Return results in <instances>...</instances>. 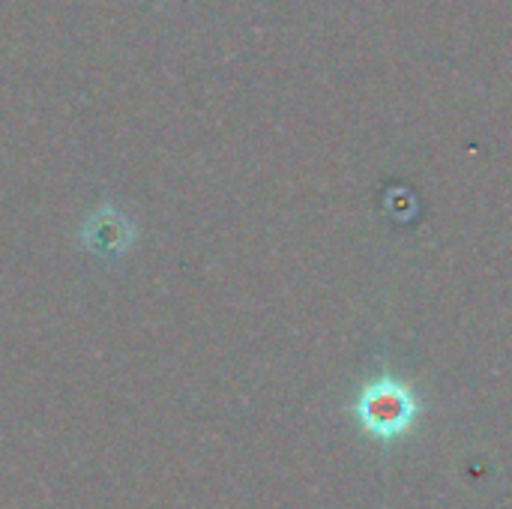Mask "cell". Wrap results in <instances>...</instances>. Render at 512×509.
Masks as SVG:
<instances>
[{"instance_id": "cell-1", "label": "cell", "mask_w": 512, "mask_h": 509, "mask_svg": "<svg viewBox=\"0 0 512 509\" xmlns=\"http://www.w3.org/2000/svg\"><path fill=\"white\" fill-rule=\"evenodd\" d=\"M354 417L366 435L378 441H399L417 426L420 399L405 381L387 375L360 390L354 402Z\"/></svg>"}, {"instance_id": "cell-2", "label": "cell", "mask_w": 512, "mask_h": 509, "mask_svg": "<svg viewBox=\"0 0 512 509\" xmlns=\"http://www.w3.org/2000/svg\"><path fill=\"white\" fill-rule=\"evenodd\" d=\"M84 243L96 252V255H120L123 249H129L132 243V225L126 219H120L117 213L111 216H96L87 222V237Z\"/></svg>"}]
</instances>
